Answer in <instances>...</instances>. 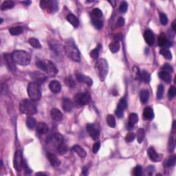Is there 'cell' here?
Returning <instances> with one entry per match:
<instances>
[{"label":"cell","instance_id":"6da1fadb","mask_svg":"<svg viewBox=\"0 0 176 176\" xmlns=\"http://www.w3.org/2000/svg\"><path fill=\"white\" fill-rule=\"evenodd\" d=\"M64 50L67 57L75 62H79L80 60V52L77 47L72 40H68L64 46Z\"/></svg>","mask_w":176,"mask_h":176},{"label":"cell","instance_id":"7a4b0ae2","mask_svg":"<svg viewBox=\"0 0 176 176\" xmlns=\"http://www.w3.org/2000/svg\"><path fill=\"white\" fill-rule=\"evenodd\" d=\"M36 65L39 68L44 71L48 75L52 77L57 75L59 72L55 65L49 60H39L37 61Z\"/></svg>","mask_w":176,"mask_h":176},{"label":"cell","instance_id":"3957f363","mask_svg":"<svg viewBox=\"0 0 176 176\" xmlns=\"http://www.w3.org/2000/svg\"><path fill=\"white\" fill-rule=\"evenodd\" d=\"M12 57L16 64L23 65H28L30 64L31 61V57L29 53L24 50H16L12 53Z\"/></svg>","mask_w":176,"mask_h":176},{"label":"cell","instance_id":"277c9868","mask_svg":"<svg viewBox=\"0 0 176 176\" xmlns=\"http://www.w3.org/2000/svg\"><path fill=\"white\" fill-rule=\"evenodd\" d=\"M95 69L97 75H98L99 79L101 81H103L105 79L107 74L108 73V63L106 59H100L96 61V65H95Z\"/></svg>","mask_w":176,"mask_h":176},{"label":"cell","instance_id":"5b68a950","mask_svg":"<svg viewBox=\"0 0 176 176\" xmlns=\"http://www.w3.org/2000/svg\"><path fill=\"white\" fill-rule=\"evenodd\" d=\"M27 91L30 98L33 101L40 100L42 97V91L41 87L39 83L35 82H31L29 83L27 88Z\"/></svg>","mask_w":176,"mask_h":176},{"label":"cell","instance_id":"8992f818","mask_svg":"<svg viewBox=\"0 0 176 176\" xmlns=\"http://www.w3.org/2000/svg\"><path fill=\"white\" fill-rule=\"evenodd\" d=\"M19 110L22 114L28 116L34 115L37 113V107L35 104L28 99H24L20 103Z\"/></svg>","mask_w":176,"mask_h":176},{"label":"cell","instance_id":"52a82bcc","mask_svg":"<svg viewBox=\"0 0 176 176\" xmlns=\"http://www.w3.org/2000/svg\"><path fill=\"white\" fill-rule=\"evenodd\" d=\"M74 103L78 107H83L87 105L91 100V95L89 92L78 93L74 97Z\"/></svg>","mask_w":176,"mask_h":176},{"label":"cell","instance_id":"ba28073f","mask_svg":"<svg viewBox=\"0 0 176 176\" xmlns=\"http://www.w3.org/2000/svg\"><path fill=\"white\" fill-rule=\"evenodd\" d=\"M40 7L48 13H54L58 10V3L53 0H42L40 1Z\"/></svg>","mask_w":176,"mask_h":176},{"label":"cell","instance_id":"9c48e42d","mask_svg":"<svg viewBox=\"0 0 176 176\" xmlns=\"http://www.w3.org/2000/svg\"><path fill=\"white\" fill-rule=\"evenodd\" d=\"M25 162H24L23 160V155H22V153L21 151H16L15 153L14 160H13V165H14V168H15L16 171H21L22 168L24 169V166Z\"/></svg>","mask_w":176,"mask_h":176},{"label":"cell","instance_id":"30bf717a","mask_svg":"<svg viewBox=\"0 0 176 176\" xmlns=\"http://www.w3.org/2000/svg\"><path fill=\"white\" fill-rule=\"evenodd\" d=\"M63 137L62 135L59 134V133H56V134H53L48 138V144H49L52 147L57 148L60 144L63 143Z\"/></svg>","mask_w":176,"mask_h":176},{"label":"cell","instance_id":"8fae6325","mask_svg":"<svg viewBox=\"0 0 176 176\" xmlns=\"http://www.w3.org/2000/svg\"><path fill=\"white\" fill-rule=\"evenodd\" d=\"M127 107V101L125 100V99L122 98L121 100L119 101L116 109L115 111L116 116L118 118H123V116H124L125 109H126Z\"/></svg>","mask_w":176,"mask_h":176},{"label":"cell","instance_id":"7c38bea8","mask_svg":"<svg viewBox=\"0 0 176 176\" xmlns=\"http://www.w3.org/2000/svg\"><path fill=\"white\" fill-rule=\"evenodd\" d=\"M3 58H4L6 65V66L8 68V70L12 72H15V71H16L15 64L16 63H15L14 60H13V59H12V55H10V54H8V53L4 54V55H3Z\"/></svg>","mask_w":176,"mask_h":176},{"label":"cell","instance_id":"4fadbf2b","mask_svg":"<svg viewBox=\"0 0 176 176\" xmlns=\"http://www.w3.org/2000/svg\"><path fill=\"white\" fill-rule=\"evenodd\" d=\"M30 76L33 80V82L39 83V85L44 83L46 80V76L40 72H33L30 73Z\"/></svg>","mask_w":176,"mask_h":176},{"label":"cell","instance_id":"5bb4252c","mask_svg":"<svg viewBox=\"0 0 176 176\" xmlns=\"http://www.w3.org/2000/svg\"><path fill=\"white\" fill-rule=\"evenodd\" d=\"M87 131L89 136L92 138L93 140H96L100 137V132L94 125L93 124H87Z\"/></svg>","mask_w":176,"mask_h":176},{"label":"cell","instance_id":"9a60e30c","mask_svg":"<svg viewBox=\"0 0 176 176\" xmlns=\"http://www.w3.org/2000/svg\"><path fill=\"white\" fill-rule=\"evenodd\" d=\"M76 77L78 82L85 83L87 86H91V85L93 84V81L90 77H89V76H86L83 74H81V73H77L76 74Z\"/></svg>","mask_w":176,"mask_h":176},{"label":"cell","instance_id":"2e32d148","mask_svg":"<svg viewBox=\"0 0 176 176\" xmlns=\"http://www.w3.org/2000/svg\"><path fill=\"white\" fill-rule=\"evenodd\" d=\"M144 39H145V42L149 45V46H153L155 42V37L153 32L151 30H147L144 33Z\"/></svg>","mask_w":176,"mask_h":176},{"label":"cell","instance_id":"e0dca14e","mask_svg":"<svg viewBox=\"0 0 176 176\" xmlns=\"http://www.w3.org/2000/svg\"><path fill=\"white\" fill-rule=\"evenodd\" d=\"M147 153L149 158L153 162H159V161L161 160V157L160 156V155L156 152V151L155 150L153 147H149L147 150Z\"/></svg>","mask_w":176,"mask_h":176},{"label":"cell","instance_id":"ac0fdd59","mask_svg":"<svg viewBox=\"0 0 176 176\" xmlns=\"http://www.w3.org/2000/svg\"><path fill=\"white\" fill-rule=\"evenodd\" d=\"M138 122V116L136 114L132 113L129 116V122L127 123V129L128 130H132L134 128L135 124Z\"/></svg>","mask_w":176,"mask_h":176},{"label":"cell","instance_id":"d6986e66","mask_svg":"<svg viewBox=\"0 0 176 176\" xmlns=\"http://www.w3.org/2000/svg\"><path fill=\"white\" fill-rule=\"evenodd\" d=\"M158 45L162 48H168L171 46V43L168 40L166 35L162 33L158 38Z\"/></svg>","mask_w":176,"mask_h":176},{"label":"cell","instance_id":"ffe728a7","mask_svg":"<svg viewBox=\"0 0 176 176\" xmlns=\"http://www.w3.org/2000/svg\"><path fill=\"white\" fill-rule=\"evenodd\" d=\"M46 156L52 166H57L60 165V164H61V162H60L59 158H58L54 153H52L51 152H48L46 154Z\"/></svg>","mask_w":176,"mask_h":176},{"label":"cell","instance_id":"44dd1931","mask_svg":"<svg viewBox=\"0 0 176 176\" xmlns=\"http://www.w3.org/2000/svg\"><path fill=\"white\" fill-rule=\"evenodd\" d=\"M50 91L54 94H57L61 90V85L58 80H52L49 84Z\"/></svg>","mask_w":176,"mask_h":176},{"label":"cell","instance_id":"7402d4cb","mask_svg":"<svg viewBox=\"0 0 176 176\" xmlns=\"http://www.w3.org/2000/svg\"><path fill=\"white\" fill-rule=\"evenodd\" d=\"M51 114V117L53 121H57V122H60L62 121L63 119V114L61 113V112L60 111L59 109L57 108H54L51 110L50 112Z\"/></svg>","mask_w":176,"mask_h":176},{"label":"cell","instance_id":"603a6c76","mask_svg":"<svg viewBox=\"0 0 176 176\" xmlns=\"http://www.w3.org/2000/svg\"><path fill=\"white\" fill-rule=\"evenodd\" d=\"M49 131V128L46 123L40 122L37 125V132L40 134H46Z\"/></svg>","mask_w":176,"mask_h":176},{"label":"cell","instance_id":"cb8c5ba5","mask_svg":"<svg viewBox=\"0 0 176 176\" xmlns=\"http://www.w3.org/2000/svg\"><path fill=\"white\" fill-rule=\"evenodd\" d=\"M158 76L160 78H161L162 80H164V82H166V83H170L171 82L172 78L171 73L162 70L158 73Z\"/></svg>","mask_w":176,"mask_h":176},{"label":"cell","instance_id":"d4e9b609","mask_svg":"<svg viewBox=\"0 0 176 176\" xmlns=\"http://www.w3.org/2000/svg\"><path fill=\"white\" fill-rule=\"evenodd\" d=\"M62 106H63V109H64L65 111L67 112H72L73 109V107H74L72 101L67 98H63V103H62Z\"/></svg>","mask_w":176,"mask_h":176},{"label":"cell","instance_id":"484cf974","mask_svg":"<svg viewBox=\"0 0 176 176\" xmlns=\"http://www.w3.org/2000/svg\"><path fill=\"white\" fill-rule=\"evenodd\" d=\"M143 117L144 119L147 120V121H151L154 117V113H153V109L149 107H147L144 110Z\"/></svg>","mask_w":176,"mask_h":176},{"label":"cell","instance_id":"4316f807","mask_svg":"<svg viewBox=\"0 0 176 176\" xmlns=\"http://www.w3.org/2000/svg\"><path fill=\"white\" fill-rule=\"evenodd\" d=\"M72 150L77 153L78 156H80V158H85L86 155H87V153H86V151L84 150V149H83V148L79 145L73 146L72 148Z\"/></svg>","mask_w":176,"mask_h":176},{"label":"cell","instance_id":"83f0119b","mask_svg":"<svg viewBox=\"0 0 176 176\" xmlns=\"http://www.w3.org/2000/svg\"><path fill=\"white\" fill-rule=\"evenodd\" d=\"M67 20L68 21L69 23L74 26V28H77L78 25H79V21L77 19V17L73 14H69L67 16Z\"/></svg>","mask_w":176,"mask_h":176},{"label":"cell","instance_id":"f1b7e54d","mask_svg":"<svg viewBox=\"0 0 176 176\" xmlns=\"http://www.w3.org/2000/svg\"><path fill=\"white\" fill-rule=\"evenodd\" d=\"M24 29L21 26H16V27H11L9 28V33L11 35L17 36V35H21L23 33Z\"/></svg>","mask_w":176,"mask_h":176},{"label":"cell","instance_id":"f546056e","mask_svg":"<svg viewBox=\"0 0 176 176\" xmlns=\"http://www.w3.org/2000/svg\"><path fill=\"white\" fill-rule=\"evenodd\" d=\"M120 48H121V45L118 42L114 41L109 45V49L112 53H116L119 51Z\"/></svg>","mask_w":176,"mask_h":176},{"label":"cell","instance_id":"4dcf8cb0","mask_svg":"<svg viewBox=\"0 0 176 176\" xmlns=\"http://www.w3.org/2000/svg\"><path fill=\"white\" fill-rule=\"evenodd\" d=\"M140 100L143 103H147L149 99V92L147 89H143L140 92Z\"/></svg>","mask_w":176,"mask_h":176},{"label":"cell","instance_id":"1f68e13d","mask_svg":"<svg viewBox=\"0 0 176 176\" xmlns=\"http://www.w3.org/2000/svg\"><path fill=\"white\" fill-rule=\"evenodd\" d=\"M37 125V121L33 117L28 116L26 119V125L30 130H33Z\"/></svg>","mask_w":176,"mask_h":176},{"label":"cell","instance_id":"d6a6232c","mask_svg":"<svg viewBox=\"0 0 176 176\" xmlns=\"http://www.w3.org/2000/svg\"><path fill=\"white\" fill-rule=\"evenodd\" d=\"M140 79L145 83H149L151 80L150 74L146 70L142 71V72H140Z\"/></svg>","mask_w":176,"mask_h":176},{"label":"cell","instance_id":"836d02e7","mask_svg":"<svg viewBox=\"0 0 176 176\" xmlns=\"http://www.w3.org/2000/svg\"><path fill=\"white\" fill-rule=\"evenodd\" d=\"M15 6V2L13 1H5L1 6V10H5L7 9L12 8Z\"/></svg>","mask_w":176,"mask_h":176},{"label":"cell","instance_id":"e575fe53","mask_svg":"<svg viewBox=\"0 0 176 176\" xmlns=\"http://www.w3.org/2000/svg\"><path fill=\"white\" fill-rule=\"evenodd\" d=\"M145 133L144 129L140 128L139 130H138L137 134H136V138H137L138 143L140 144L143 143L144 138H145Z\"/></svg>","mask_w":176,"mask_h":176},{"label":"cell","instance_id":"d590c367","mask_svg":"<svg viewBox=\"0 0 176 176\" xmlns=\"http://www.w3.org/2000/svg\"><path fill=\"white\" fill-rule=\"evenodd\" d=\"M107 123L108 126L111 128H114L116 125V120L115 118L113 115L112 114H109V115L107 116Z\"/></svg>","mask_w":176,"mask_h":176},{"label":"cell","instance_id":"8d00e7d4","mask_svg":"<svg viewBox=\"0 0 176 176\" xmlns=\"http://www.w3.org/2000/svg\"><path fill=\"white\" fill-rule=\"evenodd\" d=\"M176 162V156L175 155H171V157H169L167 160L164 162V166L166 167H169V166H175Z\"/></svg>","mask_w":176,"mask_h":176},{"label":"cell","instance_id":"74e56055","mask_svg":"<svg viewBox=\"0 0 176 176\" xmlns=\"http://www.w3.org/2000/svg\"><path fill=\"white\" fill-rule=\"evenodd\" d=\"M29 44H30V46L33 48H37V49H40L42 48V45H41L40 42H39V40H37L35 38H30L28 41Z\"/></svg>","mask_w":176,"mask_h":176},{"label":"cell","instance_id":"f35d334b","mask_svg":"<svg viewBox=\"0 0 176 176\" xmlns=\"http://www.w3.org/2000/svg\"><path fill=\"white\" fill-rule=\"evenodd\" d=\"M64 82H65V85H66L67 86H68L69 87L72 88V89L75 87V85H76L75 82H74V79H73L71 76H67V77L65 78L64 80Z\"/></svg>","mask_w":176,"mask_h":176},{"label":"cell","instance_id":"ab89813d","mask_svg":"<svg viewBox=\"0 0 176 176\" xmlns=\"http://www.w3.org/2000/svg\"><path fill=\"white\" fill-rule=\"evenodd\" d=\"M160 53L162 55V57L165 58V59L168 60L172 59V53L168 50L164 48V49H162L160 50Z\"/></svg>","mask_w":176,"mask_h":176},{"label":"cell","instance_id":"60d3db41","mask_svg":"<svg viewBox=\"0 0 176 176\" xmlns=\"http://www.w3.org/2000/svg\"><path fill=\"white\" fill-rule=\"evenodd\" d=\"M57 152L59 153V154L64 155L65 153H66L67 151V146L64 145L63 143H62L58 146V147L57 148Z\"/></svg>","mask_w":176,"mask_h":176},{"label":"cell","instance_id":"b9f144b4","mask_svg":"<svg viewBox=\"0 0 176 176\" xmlns=\"http://www.w3.org/2000/svg\"><path fill=\"white\" fill-rule=\"evenodd\" d=\"M91 23H92L93 26L95 27V28L97 30L102 29L103 26V21L99 20L98 19H92V21H91Z\"/></svg>","mask_w":176,"mask_h":176},{"label":"cell","instance_id":"7bdbcfd3","mask_svg":"<svg viewBox=\"0 0 176 176\" xmlns=\"http://www.w3.org/2000/svg\"><path fill=\"white\" fill-rule=\"evenodd\" d=\"M175 95H176V89L175 86L172 85L170 87L168 91V98H169V100L173 99L174 97L175 96Z\"/></svg>","mask_w":176,"mask_h":176},{"label":"cell","instance_id":"ee69618b","mask_svg":"<svg viewBox=\"0 0 176 176\" xmlns=\"http://www.w3.org/2000/svg\"><path fill=\"white\" fill-rule=\"evenodd\" d=\"M164 90V88L163 85H160L158 86V89H157V98H158V100H160V99H162V97H163Z\"/></svg>","mask_w":176,"mask_h":176},{"label":"cell","instance_id":"f6af8a7d","mask_svg":"<svg viewBox=\"0 0 176 176\" xmlns=\"http://www.w3.org/2000/svg\"><path fill=\"white\" fill-rule=\"evenodd\" d=\"M174 149H175V141L173 137H170L169 141H168V150L170 153L173 152Z\"/></svg>","mask_w":176,"mask_h":176},{"label":"cell","instance_id":"bcb514c9","mask_svg":"<svg viewBox=\"0 0 176 176\" xmlns=\"http://www.w3.org/2000/svg\"><path fill=\"white\" fill-rule=\"evenodd\" d=\"M133 173L135 176H140L143 174V168L141 166L138 165L134 168V171Z\"/></svg>","mask_w":176,"mask_h":176},{"label":"cell","instance_id":"7dc6e473","mask_svg":"<svg viewBox=\"0 0 176 176\" xmlns=\"http://www.w3.org/2000/svg\"><path fill=\"white\" fill-rule=\"evenodd\" d=\"M89 55H90V57L94 59H97L98 58V55H99V48L98 46L97 47V48H95V49H94L91 50L90 52V53H89Z\"/></svg>","mask_w":176,"mask_h":176},{"label":"cell","instance_id":"c3c4849f","mask_svg":"<svg viewBox=\"0 0 176 176\" xmlns=\"http://www.w3.org/2000/svg\"><path fill=\"white\" fill-rule=\"evenodd\" d=\"M160 20L161 24L163 26H166L168 24V18L164 13L160 12Z\"/></svg>","mask_w":176,"mask_h":176},{"label":"cell","instance_id":"681fc988","mask_svg":"<svg viewBox=\"0 0 176 176\" xmlns=\"http://www.w3.org/2000/svg\"><path fill=\"white\" fill-rule=\"evenodd\" d=\"M135 138H136V135H135L134 133L130 132L125 136V140H126L127 143H132V141L134 140Z\"/></svg>","mask_w":176,"mask_h":176},{"label":"cell","instance_id":"f907efd6","mask_svg":"<svg viewBox=\"0 0 176 176\" xmlns=\"http://www.w3.org/2000/svg\"><path fill=\"white\" fill-rule=\"evenodd\" d=\"M92 14L93 16L95 18H100L103 16V12L100 9L98 8H94L92 10Z\"/></svg>","mask_w":176,"mask_h":176},{"label":"cell","instance_id":"816d5d0a","mask_svg":"<svg viewBox=\"0 0 176 176\" xmlns=\"http://www.w3.org/2000/svg\"><path fill=\"white\" fill-rule=\"evenodd\" d=\"M127 9H128V4H127V3L126 1H123V2L121 3V6H120V11H121V12L125 13L127 12Z\"/></svg>","mask_w":176,"mask_h":176},{"label":"cell","instance_id":"f5cc1de1","mask_svg":"<svg viewBox=\"0 0 176 176\" xmlns=\"http://www.w3.org/2000/svg\"><path fill=\"white\" fill-rule=\"evenodd\" d=\"M133 74H134V78L136 79H140V72L139 71V69L136 67H134L133 68Z\"/></svg>","mask_w":176,"mask_h":176},{"label":"cell","instance_id":"db71d44e","mask_svg":"<svg viewBox=\"0 0 176 176\" xmlns=\"http://www.w3.org/2000/svg\"><path fill=\"white\" fill-rule=\"evenodd\" d=\"M162 69L163 71H166V72H169V73H171L173 71V67H171V65L168 64V63L164 64L163 66H162Z\"/></svg>","mask_w":176,"mask_h":176},{"label":"cell","instance_id":"11a10c76","mask_svg":"<svg viewBox=\"0 0 176 176\" xmlns=\"http://www.w3.org/2000/svg\"><path fill=\"white\" fill-rule=\"evenodd\" d=\"M100 141L96 142V143L93 145V147H92L93 153H98V151H99V149H100Z\"/></svg>","mask_w":176,"mask_h":176},{"label":"cell","instance_id":"9f6ffc18","mask_svg":"<svg viewBox=\"0 0 176 176\" xmlns=\"http://www.w3.org/2000/svg\"><path fill=\"white\" fill-rule=\"evenodd\" d=\"M125 19L123 17H120L117 21V25L119 26V27H122L125 25Z\"/></svg>","mask_w":176,"mask_h":176},{"label":"cell","instance_id":"6f0895ef","mask_svg":"<svg viewBox=\"0 0 176 176\" xmlns=\"http://www.w3.org/2000/svg\"><path fill=\"white\" fill-rule=\"evenodd\" d=\"M155 170V168L153 166H149V167L147 168V171L149 173V175H152L153 171Z\"/></svg>","mask_w":176,"mask_h":176},{"label":"cell","instance_id":"680465c9","mask_svg":"<svg viewBox=\"0 0 176 176\" xmlns=\"http://www.w3.org/2000/svg\"><path fill=\"white\" fill-rule=\"evenodd\" d=\"M114 38H115L116 42H119V41H121L122 39H123V35H122L121 34H118V35H116Z\"/></svg>","mask_w":176,"mask_h":176},{"label":"cell","instance_id":"91938a15","mask_svg":"<svg viewBox=\"0 0 176 176\" xmlns=\"http://www.w3.org/2000/svg\"><path fill=\"white\" fill-rule=\"evenodd\" d=\"M88 173V169L86 167V166H84L83 168V169H82V174L84 175H87Z\"/></svg>","mask_w":176,"mask_h":176},{"label":"cell","instance_id":"94428289","mask_svg":"<svg viewBox=\"0 0 176 176\" xmlns=\"http://www.w3.org/2000/svg\"><path fill=\"white\" fill-rule=\"evenodd\" d=\"M172 29H173V30L174 32L176 31V21L175 20H174L173 24H172Z\"/></svg>","mask_w":176,"mask_h":176},{"label":"cell","instance_id":"6125c7cd","mask_svg":"<svg viewBox=\"0 0 176 176\" xmlns=\"http://www.w3.org/2000/svg\"><path fill=\"white\" fill-rule=\"evenodd\" d=\"M21 3H25V4L26 5V6H28L29 4H30L31 3V1H21Z\"/></svg>","mask_w":176,"mask_h":176},{"label":"cell","instance_id":"be15d7a7","mask_svg":"<svg viewBox=\"0 0 176 176\" xmlns=\"http://www.w3.org/2000/svg\"><path fill=\"white\" fill-rule=\"evenodd\" d=\"M36 175H46V173H36Z\"/></svg>","mask_w":176,"mask_h":176},{"label":"cell","instance_id":"e7e4bbea","mask_svg":"<svg viewBox=\"0 0 176 176\" xmlns=\"http://www.w3.org/2000/svg\"><path fill=\"white\" fill-rule=\"evenodd\" d=\"M3 19H1V22H0V24H2V22H3Z\"/></svg>","mask_w":176,"mask_h":176}]
</instances>
